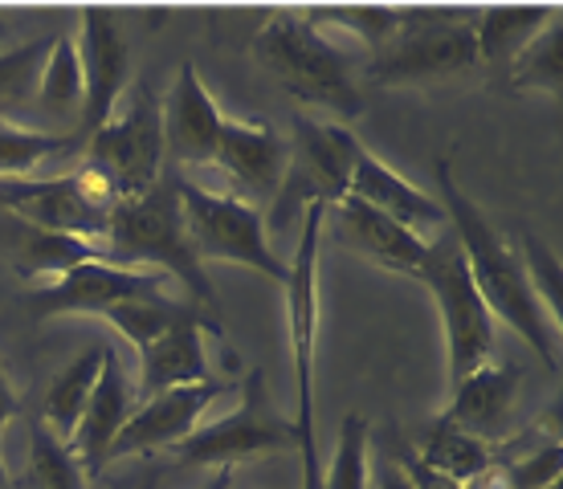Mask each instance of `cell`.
Segmentation results:
<instances>
[{
	"label": "cell",
	"instance_id": "cell-1",
	"mask_svg": "<svg viewBox=\"0 0 563 489\" xmlns=\"http://www.w3.org/2000/svg\"><path fill=\"white\" fill-rule=\"evenodd\" d=\"M437 184H441L445 224L462 245L465 266H470V278L478 286L482 302L490 307L494 319L507 322L510 331L536 351L539 359L551 367V376H560V338H555V326H548V310H543V302L536 298L531 281L522 274L519 249L457 188L450 159H437Z\"/></svg>",
	"mask_w": 563,
	"mask_h": 489
},
{
	"label": "cell",
	"instance_id": "cell-2",
	"mask_svg": "<svg viewBox=\"0 0 563 489\" xmlns=\"http://www.w3.org/2000/svg\"><path fill=\"white\" fill-rule=\"evenodd\" d=\"M107 262L119 269H147V274H172L188 290V307L209 314L217 307V290L205 262L197 257L184 224L180 192H176V171H164L147 192L119 200L111 212V229L102 241Z\"/></svg>",
	"mask_w": 563,
	"mask_h": 489
},
{
	"label": "cell",
	"instance_id": "cell-3",
	"mask_svg": "<svg viewBox=\"0 0 563 489\" xmlns=\"http://www.w3.org/2000/svg\"><path fill=\"white\" fill-rule=\"evenodd\" d=\"M254 57L302 107H319L335 119L364 114V90L352 78V57L327 33L307 25L298 9H278L269 16V25L254 37Z\"/></svg>",
	"mask_w": 563,
	"mask_h": 489
},
{
	"label": "cell",
	"instance_id": "cell-4",
	"mask_svg": "<svg viewBox=\"0 0 563 489\" xmlns=\"http://www.w3.org/2000/svg\"><path fill=\"white\" fill-rule=\"evenodd\" d=\"M327 204H310L298 221L295 257L286 262V319H290V351H295V448L302 457V489H323L319 477V429H314V338H319V229Z\"/></svg>",
	"mask_w": 563,
	"mask_h": 489
},
{
	"label": "cell",
	"instance_id": "cell-5",
	"mask_svg": "<svg viewBox=\"0 0 563 489\" xmlns=\"http://www.w3.org/2000/svg\"><path fill=\"white\" fill-rule=\"evenodd\" d=\"M176 192H180L188 241L200 262H238V266H250L286 286L290 266L269 249L266 216L250 200L233 192H209L200 184L184 180L180 171H176Z\"/></svg>",
	"mask_w": 563,
	"mask_h": 489
},
{
	"label": "cell",
	"instance_id": "cell-6",
	"mask_svg": "<svg viewBox=\"0 0 563 489\" xmlns=\"http://www.w3.org/2000/svg\"><path fill=\"white\" fill-rule=\"evenodd\" d=\"M474 25L453 21L441 9H405V29L367 62L372 86H421L478 70Z\"/></svg>",
	"mask_w": 563,
	"mask_h": 489
},
{
	"label": "cell",
	"instance_id": "cell-7",
	"mask_svg": "<svg viewBox=\"0 0 563 489\" xmlns=\"http://www.w3.org/2000/svg\"><path fill=\"white\" fill-rule=\"evenodd\" d=\"M360 147L352 131L343 123H327L314 114H295V135L286 143V176H282L278 192L269 200V224L282 229L310 204H335L347 196V171H352V155Z\"/></svg>",
	"mask_w": 563,
	"mask_h": 489
},
{
	"label": "cell",
	"instance_id": "cell-8",
	"mask_svg": "<svg viewBox=\"0 0 563 489\" xmlns=\"http://www.w3.org/2000/svg\"><path fill=\"white\" fill-rule=\"evenodd\" d=\"M417 281L433 293L441 326H445V355H450L453 384L470 376L474 367L490 364L494 314L482 302L478 286L470 278V266H465V253L453 233H441V237L429 241V257H424Z\"/></svg>",
	"mask_w": 563,
	"mask_h": 489
},
{
	"label": "cell",
	"instance_id": "cell-9",
	"mask_svg": "<svg viewBox=\"0 0 563 489\" xmlns=\"http://www.w3.org/2000/svg\"><path fill=\"white\" fill-rule=\"evenodd\" d=\"M82 164L99 168L114 184L119 200L147 192L164 171V123H159V98L147 82H135L107 123L82 143Z\"/></svg>",
	"mask_w": 563,
	"mask_h": 489
},
{
	"label": "cell",
	"instance_id": "cell-10",
	"mask_svg": "<svg viewBox=\"0 0 563 489\" xmlns=\"http://www.w3.org/2000/svg\"><path fill=\"white\" fill-rule=\"evenodd\" d=\"M114 204H119L114 184L90 164L66 171V176H54V180H37V176L0 180V209L9 216L49 229V233L95 241V245L107 241Z\"/></svg>",
	"mask_w": 563,
	"mask_h": 489
},
{
	"label": "cell",
	"instance_id": "cell-11",
	"mask_svg": "<svg viewBox=\"0 0 563 489\" xmlns=\"http://www.w3.org/2000/svg\"><path fill=\"white\" fill-rule=\"evenodd\" d=\"M295 448V429L290 420H282L266 400V379L262 371L241 384V404L225 412L212 424H200L197 433H188L180 445L168 453L180 465H209V469H233L238 462Z\"/></svg>",
	"mask_w": 563,
	"mask_h": 489
},
{
	"label": "cell",
	"instance_id": "cell-12",
	"mask_svg": "<svg viewBox=\"0 0 563 489\" xmlns=\"http://www.w3.org/2000/svg\"><path fill=\"white\" fill-rule=\"evenodd\" d=\"M143 293H164V274L147 269H119L111 262H86V266L45 281L25 293V314L33 322L57 319V314H107L111 307L143 298Z\"/></svg>",
	"mask_w": 563,
	"mask_h": 489
},
{
	"label": "cell",
	"instance_id": "cell-13",
	"mask_svg": "<svg viewBox=\"0 0 563 489\" xmlns=\"http://www.w3.org/2000/svg\"><path fill=\"white\" fill-rule=\"evenodd\" d=\"M78 57H82L86 98H82V111H78V123L70 131L78 135V143H86L111 119L123 90H128L131 45L123 37V25H119L114 9H86Z\"/></svg>",
	"mask_w": 563,
	"mask_h": 489
},
{
	"label": "cell",
	"instance_id": "cell-14",
	"mask_svg": "<svg viewBox=\"0 0 563 489\" xmlns=\"http://www.w3.org/2000/svg\"><path fill=\"white\" fill-rule=\"evenodd\" d=\"M159 123H164V159H168L172 171L217 164V143H221L225 114L217 111L209 86L200 82L192 62H180L168 98L159 107Z\"/></svg>",
	"mask_w": 563,
	"mask_h": 489
},
{
	"label": "cell",
	"instance_id": "cell-15",
	"mask_svg": "<svg viewBox=\"0 0 563 489\" xmlns=\"http://www.w3.org/2000/svg\"><path fill=\"white\" fill-rule=\"evenodd\" d=\"M331 229H335L339 245H347L352 253L367 257L372 266L388 269V274H405V278H417L429 257V241L421 233H412L405 224H396L393 216H384L380 209H372L355 196H343L331 209Z\"/></svg>",
	"mask_w": 563,
	"mask_h": 489
},
{
	"label": "cell",
	"instance_id": "cell-16",
	"mask_svg": "<svg viewBox=\"0 0 563 489\" xmlns=\"http://www.w3.org/2000/svg\"><path fill=\"white\" fill-rule=\"evenodd\" d=\"M205 335H221V322L192 310L184 322L155 335L140 347V379H135V404L152 400L159 391L188 388V384H212V367L205 355Z\"/></svg>",
	"mask_w": 563,
	"mask_h": 489
},
{
	"label": "cell",
	"instance_id": "cell-17",
	"mask_svg": "<svg viewBox=\"0 0 563 489\" xmlns=\"http://www.w3.org/2000/svg\"><path fill=\"white\" fill-rule=\"evenodd\" d=\"M135 412V384L123 371V359L119 351L107 347L102 351V371L90 388V400L82 408V420L70 436V453L74 462L82 465L86 477H99L111 462V445L114 436L123 433V424Z\"/></svg>",
	"mask_w": 563,
	"mask_h": 489
},
{
	"label": "cell",
	"instance_id": "cell-18",
	"mask_svg": "<svg viewBox=\"0 0 563 489\" xmlns=\"http://www.w3.org/2000/svg\"><path fill=\"white\" fill-rule=\"evenodd\" d=\"M221 396V384H188V388L159 391L152 400L135 404L131 420L123 424V433L114 436L111 462L114 457H135V453H155V448L180 445L188 433L200 429V416L209 412V404Z\"/></svg>",
	"mask_w": 563,
	"mask_h": 489
},
{
	"label": "cell",
	"instance_id": "cell-19",
	"mask_svg": "<svg viewBox=\"0 0 563 489\" xmlns=\"http://www.w3.org/2000/svg\"><path fill=\"white\" fill-rule=\"evenodd\" d=\"M519 379L522 371L515 364H482L470 376L453 384V400L441 412L445 424L462 433L478 436L482 445H498L510 433L515 404H519Z\"/></svg>",
	"mask_w": 563,
	"mask_h": 489
},
{
	"label": "cell",
	"instance_id": "cell-20",
	"mask_svg": "<svg viewBox=\"0 0 563 489\" xmlns=\"http://www.w3.org/2000/svg\"><path fill=\"white\" fill-rule=\"evenodd\" d=\"M217 164L245 196L274 200L282 176H286V140L266 119H225Z\"/></svg>",
	"mask_w": 563,
	"mask_h": 489
},
{
	"label": "cell",
	"instance_id": "cell-21",
	"mask_svg": "<svg viewBox=\"0 0 563 489\" xmlns=\"http://www.w3.org/2000/svg\"><path fill=\"white\" fill-rule=\"evenodd\" d=\"M347 196L364 200V204H372V209H380L384 216H393L396 224H405V229H412V233H421V229H441V224H445L441 200L421 192V188L409 184L405 176H396L388 164H380L376 155L367 152L364 143H360L352 155Z\"/></svg>",
	"mask_w": 563,
	"mask_h": 489
},
{
	"label": "cell",
	"instance_id": "cell-22",
	"mask_svg": "<svg viewBox=\"0 0 563 489\" xmlns=\"http://www.w3.org/2000/svg\"><path fill=\"white\" fill-rule=\"evenodd\" d=\"M0 249L9 253L16 278H62L70 269L86 266V262H107L102 245L82 237H70V233H49V229H37V224H25L16 216H0Z\"/></svg>",
	"mask_w": 563,
	"mask_h": 489
},
{
	"label": "cell",
	"instance_id": "cell-23",
	"mask_svg": "<svg viewBox=\"0 0 563 489\" xmlns=\"http://www.w3.org/2000/svg\"><path fill=\"white\" fill-rule=\"evenodd\" d=\"M560 4H531V9H510V4H494L482 9L474 37H478V57L490 70H507L510 62L527 49L531 37H539L548 25L560 21Z\"/></svg>",
	"mask_w": 563,
	"mask_h": 489
},
{
	"label": "cell",
	"instance_id": "cell-24",
	"mask_svg": "<svg viewBox=\"0 0 563 489\" xmlns=\"http://www.w3.org/2000/svg\"><path fill=\"white\" fill-rule=\"evenodd\" d=\"M86 98V78H82V57H78V42L66 37V33H54L49 42V54L42 62V74H37V86H33V102L45 119H70L78 123V111H82Z\"/></svg>",
	"mask_w": 563,
	"mask_h": 489
},
{
	"label": "cell",
	"instance_id": "cell-25",
	"mask_svg": "<svg viewBox=\"0 0 563 489\" xmlns=\"http://www.w3.org/2000/svg\"><path fill=\"white\" fill-rule=\"evenodd\" d=\"M102 343L99 347L82 351L70 367H62L54 379H49V388H45V400H42V420L45 429L57 436V441H66L70 445L74 429H78V420H82V408L90 400V388H95V379L102 371Z\"/></svg>",
	"mask_w": 563,
	"mask_h": 489
},
{
	"label": "cell",
	"instance_id": "cell-26",
	"mask_svg": "<svg viewBox=\"0 0 563 489\" xmlns=\"http://www.w3.org/2000/svg\"><path fill=\"white\" fill-rule=\"evenodd\" d=\"M409 445L429 469L453 477V481H462V486L470 481V477H478L482 469L494 462V453H498V448L482 445L478 436H470V433H462V429L445 424L441 416H437L433 424H424Z\"/></svg>",
	"mask_w": 563,
	"mask_h": 489
},
{
	"label": "cell",
	"instance_id": "cell-27",
	"mask_svg": "<svg viewBox=\"0 0 563 489\" xmlns=\"http://www.w3.org/2000/svg\"><path fill=\"white\" fill-rule=\"evenodd\" d=\"M74 152H82L74 131H33V126H16L0 114V180H25L45 159Z\"/></svg>",
	"mask_w": 563,
	"mask_h": 489
},
{
	"label": "cell",
	"instance_id": "cell-28",
	"mask_svg": "<svg viewBox=\"0 0 563 489\" xmlns=\"http://www.w3.org/2000/svg\"><path fill=\"white\" fill-rule=\"evenodd\" d=\"M25 489H86L82 465L74 462L66 441H57L42 420H29V457H25Z\"/></svg>",
	"mask_w": 563,
	"mask_h": 489
},
{
	"label": "cell",
	"instance_id": "cell-29",
	"mask_svg": "<svg viewBox=\"0 0 563 489\" xmlns=\"http://www.w3.org/2000/svg\"><path fill=\"white\" fill-rule=\"evenodd\" d=\"M188 314H192L188 302H176V298H168V293H143V298H128V302L111 307L102 319L111 322L123 338H131L135 351H140V347H147L155 335H164L168 326L184 322Z\"/></svg>",
	"mask_w": 563,
	"mask_h": 489
},
{
	"label": "cell",
	"instance_id": "cell-30",
	"mask_svg": "<svg viewBox=\"0 0 563 489\" xmlns=\"http://www.w3.org/2000/svg\"><path fill=\"white\" fill-rule=\"evenodd\" d=\"M298 16L314 29L335 25L343 33H355L372 49H384L405 29V9H298Z\"/></svg>",
	"mask_w": 563,
	"mask_h": 489
},
{
	"label": "cell",
	"instance_id": "cell-31",
	"mask_svg": "<svg viewBox=\"0 0 563 489\" xmlns=\"http://www.w3.org/2000/svg\"><path fill=\"white\" fill-rule=\"evenodd\" d=\"M560 25L543 29L539 37L527 42L515 62H510V86L515 90H539V95H560L563 86V66H560Z\"/></svg>",
	"mask_w": 563,
	"mask_h": 489
},
{
	"label": "cell",
	"instance_id": "cell-32",
	"mask_svg": "<svg viewBox=\"0 0 563 489\" xmlns=\"http://www.w3.org/2000/svg\"><path fill=\"white\" fill-rule=\"evenodd\" d=\"M367 445H372V424L367 416L352 412L339 424V445L331 457V469L323 477V489H367L372 469H367Z\"/></svg>",
	"mask_w": 563,
	"mask_h": 489
},
{
	"label": "cell",
	"instance_id": "cell-33",
	"mask_svg": "<svg viewBox=\"0 0 563 489\" xmlns=\"http://www.w3.org/2000/svg\"><path fill=\"white\" fill-rule=\"evenodd\" d=\"M49 42H54V33L33 37V42H25V45H9V49L0 54V114L33 98L42 62H45V54H49Z\"/></svg>",
	"mask_w": 563,
	"mask_h": 489
},
{
	"label": "cell",
	"instance_id": "cell-34",
	"mask_svg": "<svg viewBox=\"0 0 563 489\" xmlns=\"http://www.w3.org/2000/svg\"><path fill=\"white\" fill-rule=\"evenodd\" d=\"M494 462H503L507 469L510 486L515 489H555L560 481V469H563V448L560 441H543V445L527 448V453H515V457H494Z\"/></svg>",
	"mask_w": 563,
	"mask_h": 489
},
{
	"label": "cell",
	"instance_id": "cell-35",
	"mask_svg": "<svg viewBox=\"0 0 563 489\" xmlns=\"http://www.w3.org/2000/svg\"><path fill=\"white\" fill-rule=\"evenodd\" d=\"M519 245H522V253H519L522 274H527L539 302H548L543 310H551V322H560V262H555V253H551L536 233H522Z\"/></svg>",
	"mask_w": 563,
	"mask_h": 489
},
{
	"label": "cell",
	"instance_id": "cell-36",
	"mask_svg": "<svg viewBox=\"0 0 563 489\" xmlns=\"http://www.w3.org/2000/svg\"><path fill=\"white\" fill-rule=\"evenodd\" d=\"M388 462H393L396 469H400V474L409 477L412 489H465L462 481H453V477L429 469V465H424L421 457L412 453L409 436H400V433H393V448H388Z\"/></svg>",
	"mask_w": 563,
	"mask_h": 489
},
{
	"label": "cell",
	"instance_id": "cell-37",
	"mask_svg": "<svg viewBox=\"0 0 563 489\" xmlns=\"http://www.w3.org/2000/svg\"><path fill=\"white\" fill-rule=\"evenodd\" d=\"M465 489H515V486H510L503 462H490L478 477H470V481H465Z\"/></svg>",
	"mask_w": 563,
	"mask_h": 489
},
{
	"label": "cell",
	"instance_id": "cell-38",
	"mask_svg": "<svg viewBox=\"0 0 563 489\" xmlns=\"http://www.w3.org/2000/svg\"><path fill=\"white\" fill-rule=\"evenodd\" d=\"M21 412V400H16L13 384H9V376H4V367H0V433H4V424Z\"/></svg>",
	"mask_w": 563,
	"mask_h": 489
},
{
	"label": "cell",
	"instance_id": "cell-39",
	"mask_svg": "<svg viewBox=\"0 0 563 489\" xmlns=\"http://www.w3.org/2000/svg\"><path fill=\"white\" fill-rule=\"evenodd\" d=\"M380 489H412V486H409V477H405L393 462H388L380 469Z\"/></svg>",
	"mask_w": 563,
	"mask_h": 489
},
{
	"label": "cell",
	"instance_id": "cell-40",
	"mask_svg": "<svg viewBox=\"0 0 563 489\" xmlns=\"http://www.w3.org/2000/svg\"><path fill=\"white\" fill-rule=\"evenodd\" d=\"M229 486H233V469H217V477L205 489H229Z\"/></svg>",
	"mask_w": 563,
	"mask_h": 489
},
{
	"label": "cell",
	"instance_id": "cell-41",
	"mask_svg": "<svg viewBox=\"0 0 563 489\" xmlns=\"http://www.w3.org/2000/svg\"><path fill=\"white\" fill-rule=\"evenodd\" d=\"M9 37H13V25H9V16L0 13V54L9 49Z\"/></svg>",
	"mask_w": 563,
	"mask_h": 489
},
{
	"label": "cell",
	"instance_id": "cell-42",
	"mask_svg": "<svg viewBox=\"0 0 563 489\" xmlns=\"http://www.w3.org/2000/svg\"><path fill=\"white\" fill-rule=\"evenodd\" d=\"M135 489H155V481L152 477H143V481H135Z\"/></svg>",
	"mask_w": 563,
	"mask_h": 489
},
{
	"label": "cell",
	"instance_id": "cell-43",
	"mask_svg": "<svg viewBox=\"0 0 563 489\" xmlns=\"http://www.w3.org/2000/svg\"><path fill=\"white\" fill-rule=\"evenodd\" d=\"M0 489H9V474H4V462H0Z\"/></svg>",
	"mask_w": 563,
	"mask_h": 489
},
{
	"label": "cell",
	"instance_id": "cell-44",
	"mask_svg": "<svg viewBox=\"0 0 563 489\" xmlns=\"http://www.w3.org/2000/svg\"><path fill=\"white\" fill-rule=\"evenodd\" d=\"M0 216H4V209H0Z\"/></svg>",
	"mask_w": 563,
	"mask_h": 489
}]
</instances>
